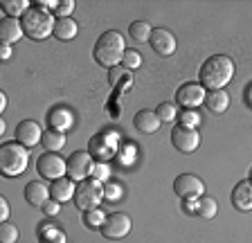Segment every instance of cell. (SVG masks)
<instances>
[{
  "mask_svg": "<svg viewBox=\"0 0 252 243\" xmlns=\"http://www.w3.org/2000/svg\"><path fill=\"white\" fill-rule=\"evenodd\" d=\"M234 74V61L225 54H214L200 65L198 79L200 86L207 90H223L232 81Z\"/></svg>",
  "mask_w": 252,
  "mask_h": 243,
  "instance_id": "6da1fadb",
  "label": "cell"
},
{
  "mask_svg": "<svg viewBox=\"0 0 252 243\" xmlns=\"http://www.w3.org/2000/svg\"><path fill=\"white\" fill-rule=\"evenodd\" d=\"M124 36H122L117 30H108V32H104L99 38H97V43H94L93 48V57L94 61L99 65H104V68L113 70L117 68V65L124 61Z\"/></svg>",
  "mask_w": 252,
  "mask_h": 243,
  "instance_id": "7a4b0ae2",
  "label": "cell"
},
{
  "mask_svg": "<svg viewBox=\"0 0 252 243\" xmlns=\"http://www.w3.org/2000/svg\"><path fill=\"white\" fill-rule=\"evenodd\" d=\"M21 23L25 36H30L32 41H45L50 34H54V25H57L52 14L41 7H30L27 14L21 18Z\"/></svg>",
  "mask_w": 252,
  "mask_h": 243,
  "instance_id": "3957f363",
  "label": "cell"
},
{
  "mask_svg": "<svg viewBox=\"0 0 252 243\" xmlns=\"http://www.w3.org/2000/svg\"><path fill=\"white\" fill-rule=\"evenodd\" d=\"M27 162H30V153H27V147H23L21 142H5L0 147V169H2V176L16 178V176L25 174Z\"/></svg>",
  "mask_w": 252,
  "mask_h": 243,
  "instance_id": "277c9868",
  "label": "cell"
},
{
  "mask_svg": "<svg viewBox=\"0 0 252 243\" xmlns=\"http://www.w3.org/2000/svg\"><path fill=\"white\" fill-rule=\"evenodd\" d=\"M101 198H104V182H99V180L93 178V176L81 180L77 185V189H74V205L81 212L97 210Z\"/></svg>",
  "mask_w": 252,
  "mask_h": 243,
  "instance_id": "5b68a950",
  "label": "cell"
},
{
  "mask_svg": "<svg viewBox=\"0 0 252 243\" xmlns=\"http://www.w3.org/2000/svg\"><path fill=\"white\" fill-rule=\"evenodd\" d=\"M117 149H120V135L115 131H101L97 135H93L88 142V153L97 162H106V160L115 158Z\"/></svg>",
  "mask_w": 252,
  "mask_h": 243,
  "instance_id": "8992f818",
  "label": "cell"
},
{
  "mask_svg": "<svg viewBox=\"0 0 252 243\" xmlns=\"http://www.w3.org/2000/svg\"><path fill=\"white\" fill-rule=\"evenodd\" d=\"M131 227H133V221L128 214H124V212H113V214L106 216L104 225H101V234H104V239H108V241H122L124 237H128Z\"/></svg>",
  "mask_w": 252,
  "mask_h": 243,
  "instance_id": "52a82bcc",
  "label": "cell"
},
{
  "mask_svg": "<svg viewBox=\"0 0 252 243\" xmlns=\"http://www.w3.org/2000/svg\"><path fill=\"white\" fill-rule=\"evenodd\" d=\"M173 191L183 198V201H198L205 194V182L194 174H180L173 180Z\"/></svg>",
  "mask_w": 252,
  "mask_h": 243,
  "instance_id": "ba28073f",
  "label": "cell"
},
{
  "mask_svg": "<svg viewBox=\"0 0 252 243\" xmlns=\"http://www.w3.org/2000/svg\"><path fill=\"white\" fill-rule=\"evenodd\" d=\"M93 169H94V158L88 153V151H74L72 155L68 158V176L70 180H86L93 176Z\"/></svg>",
  "mask_w": 252,
  "mask_h": 243,
  "instance_id": "9c48e42d",
  "label": "cell"
},
{
  "mask_svg": "<svg viewBox=\"0 0 252 243\" xmlns=\"http://www.w3.org/2000/svg\"><path fill=\"white\" fill-rule=\"evenodd\" d=\"M171 144L180 153H194L196 149L200 147V135L196 128H187L183 124H178L171 131Z\"/></svg>",
  "mask_w": 252,
  "mask_h": 243,
  "instance_id": "30bf717a",
  "label": "cell"
},
{
  "mask_svg": "<svg viewBox=\"0 0 252 243\" xmlns=\"http://www.w3.org/2000/svg\"><path fill=\"white\" fill-rule=\"evenodd\" d=\"M36 171L47 180H59L68 171V160H63L59 153H43L36 160Z\"/></svg>",
  "mask_w": 252,
  "mask_h": 243,
  "instance_id": "8fae6325",
  "label": "cell"
},
{
  "mask_svg": "<svg viewBox=\"0 0 252 243\" xmlns=\"http://www.w3.org/2000/svg\"><path fill=\"white\" fill-rule=\"evenodd\" d=\"M205 97H207V92H205V88L200 84H183L178 88V92H176V101L183 106L185 111H194L196 106L205 104Z\"/></svg>",
  "mask_w": 252,
  "mask_h": 243,
  "instance_id": "7c38bea8",
  "label": "cell"
},
{
  "mask_svg": "<svg viewBox=\"0 0 252 243\" xmlns=\"http://www.w3.org/2000/svg\"><path fill=\"white\" fill-rule=\"evenodd\" d=\"M43 140V131L34 120H23L18 126H16V142H21L23 147H36Z\"/></svg>",
  "mask_w": 252,
  "mask_h": 243,
  "instance_id": "4fadbf2b",
  "label": "cell"
},
{
  "mask_svg": "<svg viewBox=\"0 0 252 243\" xmlns=\"http://www.w3.org/2000/svg\"><path fill=\"white\" fill-rule=\"evenodd\" d=\"M151 48L156 50L160 57H171L173 52H176V36H173L169 30H164V27H156L151 34Z\"/></svg>",
  "mask_w": 252,
  "mask_h": 243,
  "instance_id": "5bb4252c",
  "label": "cell"
},
{
  "mask_svg": "<svg viewBox=\"0 0 252 243\" xmlns=\"http://www.w3.org/2000/svg\"><path fill=\"white\" fill-rule=\"evenodd\" d=\"M232 205L239 212L252 210V180H241L232 189Z\"/></svg>",
  "mask_w": 252,
  "mask_h": 243,
  "instance_id": "9a60e30c",
  "label": "cell"
},
{
  "mask_svg": "<svg viewBox=\"0 0 252 243\" xmlns=\"http://www.w3.org/2000/svg\"><path fill=\"white\" fill-rule=\"evenodd\" d=\"M25 201L30 203L32 207H43L47 201H50V187L38 182V180H32L25 185Z\"/></svg>",
  "mask_w": 252,
  "mask_h": 243,
  "instance_id": "2e32d148",
  "label": "cell"
},
{
  "mask_svg": "<svg viewBox=\"0 0 252 243\" xmlns=\"http://www.w3.org/2000/svg\"><path fill=\"white\" fill-rule=\"evenodd\" d=\"M23 23L18 21V18H2V23H0V38H2V45H11V43L21 41L23 36Z\"/></svg>",
  "mask_w": 252,
  "mask_h": 243,
  "instance_id": "e0dca14e",
  "label": "cell"
},
{
  "mask_svg": "<svg viewBox=\"0 0 252 243\" xmlns=\"http://www.w3.org/2000/svg\"><path fill=\"white\" fill-rule=\"evenodd\" d=\"M74 180H70L68 176H63L59 180H52V187H50V196L52 201L57 203H68L70 198H74Z\"/></svg>",
  "mask_w": 252,
  "mask_h": 243,
  "instance_id": "ac0fdd59",
  "label": "cell"
},
{
  "mask_svg": "<svg viewBox=\"0 0 252 243\" xmlns=\"http://www.w3.org/2000/svg\"><path fill=\"white\" fill-rule=\"evenodd\" d=\"M133 124H135V128L140 133H144V135H151V133H156L158 128H160V117L156 115V111H137L135 117H133Z\"/></svg>",
  "mask_w": 252,
  "mask_h": 243,
  "instance_id": "d6986e66",
  "label": "cell"
},
{
  "mask_svg": "<svg viewBox=\"0 0 252 243\" xmlns=\"http://www.w3.org/2000/svg\"><path fill=\"white\" fill-rule=\"evenodd\" d=\"M205 106H207L212 113L220 115V113H225L227 108H230V95H227L225 90H210L207 97H205Z\"/></svg>",
  "mask_w": 252,
  "mask_h": 243,
  "instance_id": "ffe728a7",
  "label": "cell"
},
{
  "mask_svg": "<svg viewBox=\"0 0 252 243\" xmlns=\"http://www.w3.org/2000/svg\"><path fill=\"white\" fill-rule=\"evenodd\" d=\"M77 32H79L77 21H72V18H57V25H54V36H57L59 41H63V43L72 41V38L77 36Z\"/></svg>",
  "mask_w": 252,
  "mask_h": 243,
  "instance_id": "44dd1931",
  "label": "cell"
},
{
  "mask_svg": "<svg viewBox=\"0 0 252 243\" xmlns=\"http://www.w3.org/2000/svg\"><path fill=\"white\" fill-rule=\"evenodd\" d=\"M41 144H43V149H45L47 153H59V151L65 147V135H63V131H54V128H50V131L43 133Z\"/></svg>",
  "mask_w": 252,
  "mask_h": 243,
  "instance_id": "7402d4cb",
  "label": "cell"
},
{
  "mask_svg": "<svg viewBox=\"0 0 252 243\" xmlns=\"http://www.w3.org/2000/svg\"><path fill=\"white\" fill-rule=\"evenodd\" d=\"M47 122H50V126H52L54 131H65V128L72 126V113H70L68 108H52Z\"/></svg>",
  "mask_w": 252,
  "mask_h": 243,
  "instance_id": "603a6c76",
  "label": "cell"
},
{
  "mask_svg": "<svg viewBox=\"0 0 252 243\" xmlns=\"http://www.w3.org/2000/svg\"><path fill=\"white\" fill-rule=\"evenodd\" d=\"M108 81L115 88H131V84H133V74H131V70H126L124 65H117V68H113V70H108Z\"/></svg>",
  "mask_w": 252,
  "mask_h": 243,
  "instance_id": "cb8c5ba5",
  "label": "cell"
},
{
  "mask_svg": "<svg viewBox=\"0 0 252 243\" xmlns=\"http://www.w3.org/2000/svg\"><path fill=\"white\" fill-rule=\"evenodd\" d=\"M38 237H41V243H65V232L54 227L52 223H43L41 230H38Z\"/></svg>",
  "mask_w": 252,
  "mask_h": 243,
  "instance_id": "d4e9b609",
  "label": "cell"
},
{
  "mask_svg": "<svg viewBox=\"0 0 252 243\" xmlns=\"http://www.w3.org/2000/svg\"><path fill=\"white\" fill-rule=\"evenodd\" d=\"M128 34H131L133 41H137V43H147V41H151L153 27L149 25L147 21H135V23H131V27H128Z\"/></svg>",
  "mask_w": 252,
  "mask_h": 243,
  "instance_id": "484cf974",
  "label": "cell"
},
{
  "mask_svg": "<svg viewBox=\"0 0 252 243\" xmlns=\"http://www.w3.org/2000/svg\"><path fill=\"white\" fill-rule=\"evenodd\" d=\"M219 214V203L212 198V196H200L198 198V212H196V216L205 218V221H210Z\"/></svg>",
  "mask_w": 252,
  "mask_h": 243,
  "instance_id": "4316f807",
  "label": "cell"
},
{
  "mask_svg": "<svg viewBox=\"0 0 252 243\" xmlns=\"http://www.w3.org/2000/svg\"><path fill=\"white\" fill-rule=\"evenodd\" d=\"M2 9L11 18H16V16L23 18L27 14V9H30V2H25V0H2Z\"/></svg>",
  "mask_w": 252,
  "mask_h": 243,
  "instance_id": "83f0119b",
  "label": "cell"
},
{
  "mask_svg": "<svg viewBox=\"0 0 252 243\" xmlns=\"http://www.w3.org/2000/svg\"><path fill=\"white\" fill-rule=\"evenodd\" d=\"M106 216L101 210H88L84 212V225L88 227V230H101V225H104Z\"/></svg>",
  "mask_w": 252,
  "mask_h": 243,
  "instance_id": "f1b7e54d",
  "label": "cell"
},
{
  "mask_svg": "<svg viewBox=\"0 0 252 243\" xmlns=\"http://www.w3.org/2000/svg\"><path fill=\"white\" fill-rule=\"evenodd\" d=\"M18 237H21V232H18L16 225H11L9 221L0 223V243H16Z\"/></svg>",
  "mask_w": 252,
  "mask_h": 243,
  "instance_id": "f546056e",
  "label": "cell"
},
{
  "mask_svg": "<svg viewBox=\"0 0 252 243\" xmlns=\"http://www.w3.org/2000/svg\"><path fill=\"white\" fill-rule=\"evenodd\" d=\"M156 115L160 117V122H171L178 117V108H176V104H171V101H164V104H160L156 108Z\"/></svg>",
  "mask_w": 252,
  "mask_h": 243,
  "instance_id": "4dcf8cb0",
  "label": "cell"
},
{
  "mask_svg": "<svg viewBox=\"0 0 252 243\" xmlns=\"http://www.w3.org/2000/svg\"><path fill=\"white\" fill-rule=\"evenodd\" d=\"M124 68L126 70H135V68H140L142 65V54L137 52V50H126L124 52Z\"/></svg>",
  "mask_w": 252,
  "mask_h": 243,
  "instance_id": "1f68e13d",
  "label": "cell"
},
{
  "mask_svg": "<svg viewBox=\"0 0 252 243\" xmlns=\"http://www.w3.org/2000/svg\"><path fill=\"white\" fill-rule=\"evenodd\" d=\"M180 124H183V126H187V128H196L200 124V115L196 111H183Z\"/></svg>",
  "mask_w": 252,
  "mask_h": 243,
  "instance_id": "d6a6232c",
  "label": "cell"
},
{
  "mask_svg": "<svg viewBox=\"0 0 252 243\" xmlns=\"http://www.w3.org/2000/svg\"><path fill=\"white\" fill-rule=\"evenodd\" d=\"M122 196V187L117 185V182H106L104 185V198H108V201H117Z\"/></svg>",
  "mask_w": 252,
  "mask_h": 243,
  "instance_id": "836d02e7",
  "label": "cell"
},
{
  "mask_svg": "<svg viewBox=\"0 0 252 243\" xmlns=\"http://www.w3.org/2000/svg\"><path fill=\"white\" fill-rule=\"evenodd\" d=\"M93 178H97L99 182L110 178V169L106 167V162H94V169H93Z\"/></svg>",
  "mask_w": 252,
  "mask_h": 243,
  "instance_id": "e575fe53",
  "label": "cell"
},
{
  "mask_svg": "<svg viewBox=\"0 0 252 243\" xmlns=\"http://www.w3.org/2000/svg\"><path fill=\"white\" fill-rule=\"evenodd\" d=\"M54 11H57L59 18H70V14L74 11V0H65V2H59Z\"/></svg>",
  "mask_w": 252,
  "mask_h": 243,
  "instance_id": "d590c367",
  "label": "cell"
},
{
  "mask_svg": "<svg viewBox=\"0 0 252 243\" xmlns=\"http://www.w3.org/2000/svg\"><path fill=\"white\" fill-rule=\"evenodd\" d=\"M43 212H45L47 216H54V214H59V212H61V203H57V201H47L45 205L41 207Z\"/></svg>",
  "mask_w": 252,
  "mask_h": 243,
  "instance_id": "8d00e7d4",
  "label": "cell"
},
{
  "mask_svg": "<svg viewBox=\"0 0 252 243\" xmlns=\"http://www.w3.org/2000/svg\"><path fill=\"white\" fill-rule=\"evenodd\" d=\"M7 218H9V203H7V198L2 196V198H0V223H7Z\"/></svg>",
  "mask_w": 252,
  "mask_h": 243,
  "instance_id": "74e56055",
  "label": "cell"
},
{
  "mask_svg": "<svg viewBox=\"0 0 252 243\" xmlns=\"http://www.w3.org/2000/svg\"><path fill=\"white\" fill-rule=\"evenodd\" d=\"M183 203H185V212H189V214L198 212V201H183Z\"/></svg>",
  "mask_w": 252,
  "mask_h": 243,
  "instance_id": "f35d334b",
  "label": "cell"
},
{
  "mask_svg": "<svg viewBox=\"0 0 252 243\" xmlns=\"http://www.w3.org/2000/svg\"><path fill=\"white\" fill-rule=\"evenodd\" d=\"M0 57H2V61H7V59L11 57V48H9V45H2V50H0Z\"/></svg>",
  "mask_w": 252,
  "mask_h": 243,
  "instance_id": "ab89813d",
  "label": "cell"
},
{
  "mask_svg": "<svg viewBox=\"0 0 252 243\" xmlns=\"http://www.w3.org/2000/svg\"><path fill=\"white\" fill-rule=\"evenodd\" d=\"M5 108H7V95L0 92V111H5Z\"/></svg>",
  "mask_w": 252,
  "mask_h": 243,
  "instance_id": "60d3db41",
  "label": "cell"
},
{
  "mask_svg": "<svg viewBox=\"0 0 252 243\" xmlns=\"http://www.w3.org/2000/svg\"><path fill=\"white\" fill-rule=\"evenodd\" d=\"M246 99H248V106H252V86L246 90Z\"/></svg>",
  "mask_w": 252,
  "mask_h": 243,
  "instance_id": "b9f144b4",
  "label": "cell"
},
{
  "mask_svg": "<svg viewBox=\"0 0 252 243\" xmlns=\"http://www.w3.org/2000/svg\"><path fill=\"white\" fill-rule=\"evenodd\" d=\"M250 180H252V178H250Z\"/></svg>",
  "mask_w": 252,
  "mask_h": 243,
  "instance_id": "7bdbcfd3",
  "label": "cell"
}]
</instances>
